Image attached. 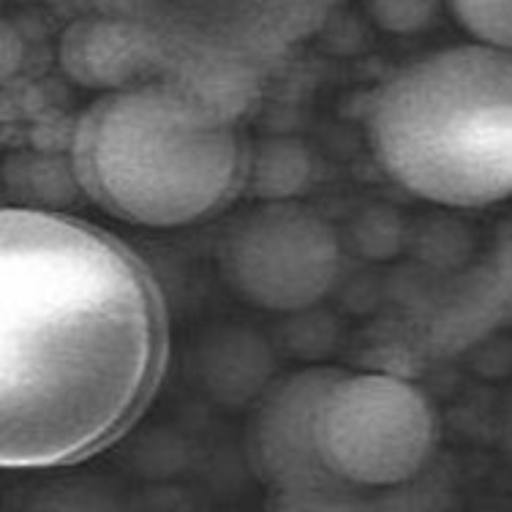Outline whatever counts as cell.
<instances>
[{
    "instance_id": "cell-1",
    "label": "cell",
    "mask_w": 512,
    "mask_h": 512,
    "mask_svg": "<svg viewBox=\"0 0 512 512\" xmlns=\"http://www.w3.org/2000/svg\"><path fill=\"white\" fill-rule=\"evenodd\" d=\"M164 360V300L131 248L77 218L3 210V469H52L99 453L142 414Z\"/></svg>"
},
{
    "instance_id": "cell-2",
    "label": "cell",
    "mask_w": 512,
    "mask_h": 512,
    "mask_svg": "<svg viewBox=\"0 0 512 512\" xmlns=\"http://www.w3.org/2000/svg\"><path fill=\"white\" fill-rule=\"evenodd\" d=\"M71 169L112 218L175 229L235 194L246 156L224 104L183 82H137L107 90L79 115Z\"/></svg>"
},
{
    "instance_id": "cell-3",
    "label": "cell",
    "mask_w": 512,
    "mask_h": 512,
    "mask_svg": "<svg viewBox=\"0 0 512 512\" xmlns=\"http://www.w3.org/2000/svg\"><path fill=\"white\" fill-rule=\"evenodd\" d=\"M368 145L395 186L442 207L512 197V50L483 41L414 60L384 82Z\"/></svg>"
},
{
    "instance_id": "cell-4",
    "label": "cell",
    "mask_w": 512,
    "mask_h": 512,
    "mask_svg": "<svg viewBox=\"0 0 512 512\" xmlns=\"http://www.w3.org/2000/svg\"><path fill=\"white\" fill-rule=\"evenodd\" d=\"M436 434L431 401L401 376L333 371L319 393V461L346 491H382L414 480L434 458Z\"/></svg>"
},
{
    "instance_id": "cell-5",
    "label": "cell",
    "mask_w": 512,
    "mask_h": 512,
    "mask_svg": "<svg viewBox=\"0 0 512 512\" xmlns=\"http://www.w3.org/2000/svg\"><path fill=\"white\" fill-rule=\"evenodd\" d=\"M224 281L262 311L297 314L333 289L341 243L325 218L286 202H267L237 221L218 251Z\"/></svg>"
},
{
    "instance_id": "cell-6",
    "label": "cell",
    "mask_w": 512,
    "mask_h": 512,
    "mask_svg": "<svg viewBox=\"0 0 512 512\" xmlns=\"http://www.w3.org/2000/svg\"><path fill=\"white\" fill-rule=\"evenodd\" d=\"M333 371L314 368L289 376L259 406L254 425L256 469L281 493L344 491L319 461L314 414L319 393Z\"/></svg>"
},
{
    "instance_id": "cell-7",
    "label": "cell",
    "mask_w": 512,
    "mask_h": 512,
    "mask_svg": "<svg viewBox=\"0 0 512 512\" xmlns=\"http://www.w3.org/2000/svg\"><path fill=\"white\" fill-rule=\"evenodd\" d=\"M311 175L306 150L292 142H270L254 164L256 197L265 202H286L303 191Z\"/></svg>"
},
{
    "instance_id": "cell-8",
    "label": "cell",
    "mask_w": 512,
    "mask_h": 512,
    "mask_svg": "<svg viewBox=\"0 0 512 512\" xmlns=\"http://www.w3.org/2000/svg\"><path fill=\"white\" fill-rule=\"evenodd\" d=\"M447 9L474 41L512 50V0H447Z\"/></svg>"
},
{
    "instance_id": "cell-9",
    "label": "cell",
    "mask_w": 512,
    "mask_h": 512,
    "mask_svg": "<svg viewBox=\"0 0 512 512\" xmlns=\"http://www.w3.org/2000/svg\"><path fill=\"white\" fill-rule=\"evenodd\" d=\"M447 0H368V11L382 30L393 36H412L431 22Z\"/></svg>"
}]
</instances>
